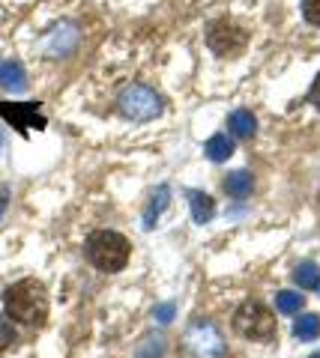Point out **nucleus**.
<instances>
[{"mask_svg": "<svg viewBox=\"0 0 320 358\" xmlns=\"http://www.w3.org/2000/svg\"><path fill=\"white\" fill-rule=\"evenodd\" d=\"M6 206H9V188H0V221H4Z\"/></svg>", "mask_w": 320, "mask_h": 358, "instance_id": "obj_21", "label": "nucleus"}, {"mask_svg": "<svg viewBox=\"0 0 320 358\" xmlns=\"http://www.w3.org/2000/svg\"><path fill=\"white\" fill-rule=\"evenodd\" d=\"M308 102H312V105L320 110V72H317V78H314L312 90H308Z\"/></svg>", "mask_w": 320, "mask_h": 358, "instance_id": "obj_20", "label": "nucleus"}, {"mask_svg": "<svg viewBox=\"0 0 320 358\" xmlns=\"http://www.w3.org/2000/svg\"><path fill=\"white\" fill-rule=\"evenodd\" d=\"M0 117H6L13 126L27 134V129H42L46 126V120L39 117V105L36 102H0Z\"/></svg>", "mask_w": 320, "mask_h": 358, "instance_id": "obj_7", "label": "nucleus"}, {"mask_svg": "<svg viewBox=\"0 0 320 358\" xmlns=\"http://www.w3.org/2000/svg\"><path fill=\"white\" fill-rule=\"evenodd\" d=\"M302 15L308 24L320 27V0H302Z\"/></svg>", "mask_w": 320, "mask_h": 358, "instance_id": "obj_18", "label": "nucleus"}, {"mask_svg": "<svg viewBox=\"0 0 320 358\" xmlns=\"http://www.w3.org/2000/svg\"><path fill=\"white\" fill-rule=\"evenodd\" d=\"M314 358H320V355H314Z\"/></svg>", "mask_w": 320, "mask_h": 358, "instance_id": "obj_23", "label": "nucleus"}, {"mask_svg": "<svg viewBox=\"0 0 320 358\" xmlns=\"http://www.w3.org/2000/svg\"><path fill=\"white\" fill-rule=\"evenodd\" d=\"M293 334L300 341H314L320 334V320L314 317V313H302V317L296 320V326H293Z\"/></svg>", "mask_w": 320, "mask_h": 358, "instance_id": "obj_15", "label": "nucleus"}, {"mask_svg": "<svg viewBox=\"0 0 320 358\" xmlns=\"http://www.w3.org/2000/svg\"><path fill=\"white\" fill-rule=\"evenodd\" d=\"M174 313H176L174 305H159V308H156V320H159V322H171Z\"/></svg>", "mask_w": 320, "mask_h": 358, "instance_id": "obj_19", "label": "nucleus"}, {"mask_svg": "<svg viewBox=\"0 0 320 358\" xmlns=\"http://www.w3.org/2000/svg\"><path fill=\"white\" fill-rule=\"evenodd\" d=\"M228 126H230V134L239 141H249V138H255V131H258V120L251 110H234L228 120Z\"/></svg>", "mask_w": 320, "mask_h": 358, "instance_id": "obj_9", "label": "nucleus"}, {"mask_svg": "<svg viewBox=\"0 0 320 358\" xmlns=\"http://www.w3.org/2000/svg\"><path fill=\"white\" fill-rule=\"evenodd\" d=\"M246 42H249V33L239 24H230V21H213L207 27V45L218 57H239Z\"/></svg>", "mask_w": 320, "mask_h": 358, "instance_id": "obj_5", "label": "nucleus"}, {"mask_svg": "<svg viewBox=\"0 0 320 358\" xmlns=\"http://www.w3.org/2000/svg\"><path fill=\"white\" fill-rule=\"evenodd\" d=\"M162 99L156 96V90H150L144 84H132L126 87L123 93H120V110L129 117V120H135V122H150V120H156L162 114Z\"/></svg>", "mask_w": 320, "mask_h": 358, "instance_id": "obj_4", "label": "nucleus"}, {"mask_svg": "<svg viewBox=\"0 0 320 358\" xmlns=\"http://www.w3.org/2000/svg\"><path fill=\"white\" fill-rule=\"evenodd\" d=\"M84 254L99 272H120V268L129 263L132 245L123 233H117V230H96L87 236Z\"/></svg>", "mask_w": 320, "mask_h": 358, "instance_id": "obj_2", "label": "nucleus"}, {"mask_svg": "<svg viewBox=\"0 0 320 358\" xmlns=\"http://www.w3.org/2000/svg\"><path fill=\"white\" fill-rule=\"evenodd\" d=\"M0 143H4V134H0Z\"/></svg>", "mask_w": 320, "mask_h": 358, "instance_id": "obj_22", "label": "nucleus"}, {"mask_svg": "<svg viewBox=\"0 0 320 358\" xmlns=\"http://www.w3.org/2000/svg\"><path fill=\"white\" fill-rule=\"evenodd\" d=\"M168 203H171V192L165 185H159L156 192H153V197H150V206H147V212H144V227L147 230H153L159 224V215L165 209H168Z\"/></svg>", "mask_w": 320, "mask_h": 358, "instance_id": "obj_11", "label": "nucleus"}, {"mask_svg": "<svg viewBox=\"0 0 320 358\" xmlns=\"http://www.w3.org/2000/svg\"><path fill=\"white\" fill-rule=\"evenodd\" d=\"M302 305H305V299L300 293H293V289H284V293L275 296V308L281 313H300Z\"/></svg>", "mask_w": 320, "mask_h": 358, "instance_id": "obj_16", "label": "nucleus"}, {"mask_svg": "<svg viewBox=\"0 0 320 358\" xmlns=\"http://www.w3.org/2000/svg\"><path fill=\"white\" fill-rule=\"evenodd\" d=\"M234 331L246 341H272L275 334V317L263 301H242L234 310Z\"/></svg>", "mask_w": 320, "mask_h": 358, "instance_id": "obj_3", "label": "nucleus"}, {"mask_svg": "<svg viewBox=\"0 0 320 358\" xmlns=\"http://www.w3.org/2000/svg\"><path fill=\"white\" fill-rule=\"evenodd\" d=\"M189 346L201 358H218L225 350L222 334H218V329L213 326V322H195V326L189 329Z\"/></svg>", "mask_w": 320, "mask_h": 358, "instance_id": "obj_6", "label": "nucleus"}, {"mask_svg": "<svg viewBox=\"0 0 320 358\" xmlns=\"http://www.w3.org/2000/svg\"><path fill=\"white\" fill-rule=\"evenodd\" d=\"M189 203H192V218H195V224H207L209 218L216 215V200L209 197L207 192H192V194H189Z\"/></svg>", "mask_w": 320, "mask_h": 358, "instance_id": "obj_12", "label": "nucleus"}, {"mask_svg": "<svg viewBox=\"0 0 320 358\" xmlns=\"http://www.w3.org/2000/svg\"><path fill=\"white\" fill-rule=\"evenodd\" d=\"M13 343H15V326L9 322V317L0 313V352H6Z\"/></svg>", "mask_w": 320, "mask_h": 358, "instance_id": "obj_17", "label": "nucleus"}, {"mask_svg": "<svg viewBox=\"0 0 320 358\" xmlns=\"http://www.w3.org/2000/svg\"><path fill=\"white\" fill-rule=\"evenodd\" d=\"M0 87H4L6 93H25L27 75H25V69H21V63H15V60L0 63Z\"/></svg>", "mask_w": 320, "mask_h": 358, "instance_id": "obj_8", "label": "nucleus"}, {"mask_svg": "<svg viewBox=\"0 0 320 358\" xmlns=\"http://www.w3.org/2000/svg\"><path fill=\"white\" fill-rule=\"evenodd\" d=\"M251 188H255V179H251L249 171H234L225 176V192L234 200H246L251 194Z\"/></svg>", "mask_w": 320, "mask_h": 358, "instance_id": "obj_10", "label": "nucleus"}, {"mask_svg": "<svg viewBox=\"0 0 320 358\" xmlns=\"http://www.w3.org/2000/svg\"><path fill=\"white\" fill-rule=\"evenodd\" d=\"M293 281L305 287V289H314V293L320 296V268L314 263H300L293 272Z\"/></svg>", "mask_w": 320, "mask_h": 358, "instance_id": "obj_14", "label": "nucleus"}, {"mask_svg": "<svg viewBox=\"0 0 320 358\" xmlns=\"http://www.w3.org/2000/svg\"><path fill=\"white\" fill-rule=\"evenodd\" d=\"M230 155H234V141H230L228 134H213V138L207 141V159L209 162L222 164L230 159Z\"/></svg>", "mask_w": 320, "mask_h": 358, "instance_id": "obj_13", "label": "nucleus"}, {"mask_svg": "<svg viewBox=\"0 0 320 358\" xmlns=\"http://www.w3.org/2000/svg\"><path fill=\"white\" fill-rule=\"evenodd\" d=\"M4 308H6V317L21 322V326H42L48 317V293L39 281L25 278V281L6 287Z\"/></svg>", "mask_w": 320, "mask_h": 358, "instance_id": "obj_1", "label": "nucleus"}]
</instances>
